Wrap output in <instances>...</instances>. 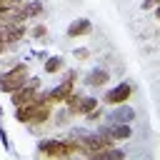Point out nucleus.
Here are the masks:
<instances>
[{
    "label": "nucleus",
    "mask_w": 160,
    "mask_h": 160,
    "mask_svg": "<svg viewBox=\"0 0 160 160\" xmlns=\"http://www.w3.org/2000/svg\"><path fill=\"white\" fill-rule=\"evenodd\" d=\"M38 155L42 158H52V160H62V158H72L80 155V138H45L38 142Z\"/></svg>",
    "instance_id": "1"
},
{
    "label": "nucleus",
    "mask_w": 160,
    "mask_h": 160,
    "mask_svg": "<svg viewBox=\"0 0 160 160\" xmlns=\"http://www.w3.org/2000/svg\"><path fill=\"white\" fill-rule=\"evenodd\" d=\"M55 105H40V102H28V105H18L12 108V120L18 125H28V128H40L52 118Z\"/></svg>",
    "instance_id": "2"
},
{
    "label": "nucleus",
    "mask_w": 160,
    "mask_h": 160,
    "mask_svg": "<svg viewBox=\"0 0 160 160\" xmlns=\"http://www.w3.org/2000/svg\"><path fill=\"white\" fill-rule=\"evenodd\" d=\"M30 78V62L28 60H20V58H12L10 68L8 70H0V92L10 95L15 92L18 88H22Z\"/></svg>",
    "instance_id": "3"
},
{
    "label": "nucleus",
    "mask_w": 160,
    "mask_h": 160,
    "mask_svg": "<svg viewBox=\"0 0 160 160\" xmlns=\"http://www.w3.org/2000/svg\"><path fill=\"white\" fill-rule=\"evenodd\" d=\"M40 90H42V80H40V75H30L28 82H25L22 88H18L15 92H10V105H12V108H18V105H28V102L35 100V95H38Z\"/></svg>",
    "instance_id": "4"
},
{
    "label": "nucleus",
    "mask_w": 160,
    "mask_h": 160,
    "mask_svg": "<svg viewBox=\"0 0 160 160\" xmlns=\"http://www.w3.org/2000/svg\"><path fill=\"white\" fill-rule=\"evenodd\" d=\"M132 92H135L132 82L122 80V82H118V85L108 88V90L102 92V100H100V102H102V105H108V108H112V105H120V102H130Z\"/></svg>",
    "instance_id": "5"
},
{
    "label": "nucleus",
    "mask_w": 160,
    "mask_h": 160,
    "mask_svg": "<svg viewBox=\"0 0 160 160\" xmlns=\"http://www.w3.org/2000/svg\"><path fill=\"white\" fill-rule=\"evenodd\" d=\"M98 132L105 135L108 140H112L115 145H120V142H125V140L132 138V125L130 122H102L98 128Z\"/></svg>",
    "instance_id": "6"
},
{
    "label": "nucleus",
    "mask_w": 160,
    "mask_h": 160,
    "mask_svg": "<svg viewBox=\"0 0 160 160\" xmlns=\"http://www.w3.org/2000/svg\"><path fill=\"white\" fill-rule=\"evenodd\" d=\"M42 12H45V2L42 0H22V5L12 10V18L18 22H28V20H38Z\"/></svg>",
    "instance_id": "7"
},
{
    "label": "nucleus",
    "mask_w": 160,
    "mask_h": 160,
    "mask_svg": "<svg viewBox=\"0 0 160 160\" xmlns=\"http://www.w3.org/2000/svg\"><path fill=\"white\" fill-rule=\"evenodd\" d=\"M0 35H2V40L8 42V48L12 50V48H18V45L28 38V25L12 20V22H8L5 28H0Z\"/></svg>",
    "instance_id": "8"
},
{
    "label": "nucleus",
    "mask_w": 160,
    "mask_h": 160,
    "mask_svg": "<svg viewBox=\"0 0 160 160\" xmlns=\"http://www.w3.org/2000/svg\"><path fill=\"white\" fill-rule=\"evenodd\" d=\"M138 118V112H135V108L130 105V102H120V105H112V110L110 112H105V122H132Z\"/></svg>",
    "instance_id": "9"
},
{
    "label": "nucleus",
    "mask_w": 160,
    "mask_h": 160,
    "mask_svg": "<svg viewBox=\"0 0 160 160\" xmlns=\"http://www.w3.org/2000/svg\"><path fill=\"white\" fill-rule=\"evenodd\" d=\"M92 32V20L90 18H72L65 28V35L70 40H80V38H88Z\"/></svg>",
    "instance_id": "10"
},
{
    "label": "nucleus",
    "mask_w": 160,
    "mask_h": 160,
    "mask_svg": "<svg viewBox=\"0 0 160 160\" xmlns=\"http://www.w3.org/2000/svg\"><path fill=\"white\" fill-rule=\"evenodd\" d=\"M108 82H110V70H108V68H92V70H88L85 78H82V85L90 88V90H100V88H105Z\"/></svg>",
    "instance_id": "11"
},
{
    "label": "nucleus",
    "mask_w": 160,
    "mask_h": 160,
    "mask_svg": "<svg viewBox=\"0 0 160 160\" xmlns=\"http://www.w3.org/2000/svg\"><path fill=\"white\" fill-rule=\"evenodd\" d=\"M100 105V98H95V95H82L80 100H78V105L70 110V115L72 118H82V115H88L90 110H95Z\"/></svg>",
    "instance_id": "12"
},
{
    "label": "nucleus",
    "mask_w": 160,
    "mask_h": 160,
    "mask_svg": "<svg viewBox=\"0 0 160 160\" xmlns=\"http://www.w3.org/2000/svg\"><path fill=\"white\" fill-rule=\"evenodd\" d=\"M65 70V58L62 55H48L42 62V72L45 75H60Z\"/></svg>",
    "instance_id": "13"
},
{
    "label": "nucleus",
    "mask_w": 160,
    "mask_h": 160,
    "mask_svg": "<svg viewBox=\"0 0 160 160\" xmlns=\"http://www.w3.org/2000/svg\"><path fill=\"white\" fill-rule=\"evenodd\" d=\"M70 118H72L70 110H68L65 105H58V110H52V118H50V120H52L58 128H68V125H70Z\"/></svg>",
    "instance_id": "14"
},
{
    "label": "nucleus",
    "mask_w": 160,
    "mask_h": 160,
    "mask_svg": "<svg viewBox=\"0 0 160 160\" xmlns=\"http://www.w3.org/2000/svg\"><path fill=\"white\" fill-rule=\"evenodd\" d=\"M48 32H50V30H48L45 22H35V25L28 30V38H30V40H38V42H48Z\"/></svg>",
    "instance_id": "15"
},
{
    "label": "nucleus",
    "mask_w": 160,
    "mask_h": 160,
    "mask_svg": "<svg viewBox=\"0 0 160 160\" xmlns=\"http://www.w3.org/2000/svg\"><path fill=\"white\" fill-rule=\"evenodd\" d=\"M105 158H115V160H122L125 158V150L122 148H118V145H110V148H105V150H100L92 160H105Z\"/></svg>",
    "instance_id": "16"
},
{
    "label": "nucleus",
    "mask_w": 160,
    "mask_h": 160,
    "mask_svg": "<svg viewBox=\"0 0 160 160\" xmlns=\"http://www.w3.org/2000/svg\"><path fill=\"white\" fill-rule=\"evenodd\" d=\"M102 118H105V108H102V105H98L95 110H90L88 115H82V120H85V122H90V125H95V122H100Z\"/></svg>",
    "instance_id": "17"
},
{
    "label": "nucleus",
    "mask_w": 160,
    "mask_h": 160,
    "mask_svg": "<svg viewBox=\"0 0 160 160\" xmlns=\"http://www.w3.org/2000/svg\"><path fill=\"white\" fill-rule=\"evenodd\" d=\"M72 58H75L78 62H85V60L90 58V50H88V48H75V50H72Z\"/></svg>",
    "instance_id": "18"
},
{
    "label": "nucleus",
    "mask_w": 160,
    "mask_h": 160,
    "mask_svg": "<svg viewBox=\"0 0 160 160\" xmlns=\"http://www.w3.org/2000/svg\"><path fill=\"white\" fill-rule=\"evenodd\" d=\"M20 5H22V0H0V10H15Z\"/></svg>",
    "instance_id": "19"
},
{
    "label": "nucleus",
    "mask_w": 160,
    "mask_h": 160,
    "mask_svg": "<svg viewBox=\"0 0 160 160\" xmlns=\"http://www.w3.org/2000/svg\"><path fill=\"white\" fill-rule=\"evenodd\" d=\"M12 10H0V28H5L8 22H12Z\"/></svg>",
    "instance_id": "20"
},
{
    "label": "nucleus",
    "mask_w": 160,
    "mask_h": 160,
    "mask_svg": "<svg viewBox=\"0 0 160 160\" xmlns=\"http://www.w3.org/2000/svg\"><path fill=\"white\" fill-rule=\"evenodd\" d=\"M50 52L48 50H30V58L32 60H38V62H45V58H48Z\"/></svg>",
    "instance_id": "21"
},
{
    "label": "nucleus",
    "mask_w": 160,
    "mask_h": 160,
    "mask_svg": "<svg viewBox=\"0 0 160 160\" xmlns=\"http://www.w3.org/2000/svg\"><path fill=\"white\" fill-rule=\"evenodd\" d=\"M160 0H140V10H145V12H150L155 5H158Z\"/></svg>",
    "instance_id": "22"
},
{
    "label": "nucleus",
    "mask_w": 160,
    "mask_h": 160,
    "mask_svg": "<svg viewBox=\"0 0 160 160\" xmlns=\"http://www.w3.org/2000/svg\"><path fill=\"white\" fill-rule=\"evenodd\" d=\"M8 50H10V48H8V42H5V40H2V35H0V58H2Z\"/></svg>",
    "instance_id": "23"
},
{
    "label": "nucleus",
    "mask_w": 160,
    "mask_h": 160,
    "mask_svg": "<svg viewBox=\"0 0 160 160\" xmlns=\"http://www.w3.org/2000/svg\"><path fill=\"white\" fill-rule=\"evenodd\" d=\"M150 12H152V15H155V20H158V22H160V2H158V5H155V8H152V10H150Z\"/></svg>",
    "instance_id": "24"
},
{
    "label": "nucleus",
    "mask_w": 160,
    "mask_h": 160,
    "mask_svg": "<svg viewBox=\"0 0 160 160\" xmlns=\"http://www.w3.org/2000/svg\"><path fill=\"white\" fill-rule=\"evenodd\" d=\"M2 118H5V112H2V105H0V122H2Z\"/></svg>",
    "instance_id": "25"
}]
</instances>
